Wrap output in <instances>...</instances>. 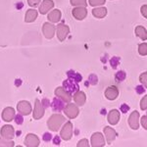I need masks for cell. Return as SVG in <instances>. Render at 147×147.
I'll return each mask as SVG.
<instances>
[{
    "label": "cell",
    "instance_id": "1",
    "mask_svg": "<svg viewBox=\"0 0 147 147\" xmlns=\"http://www.w3.org/2000/svg\"><path fill=\"white\" fill-rule=\"evenodd\" d=\"M65 123V117L61 114H53L47 121V125L52 131H58Z\"/></svg>",
    "mask_w": 147,
    "mask_h": 147
},
{
    "label": "cell",
    "instance_id": "2",
    "mask_svg": "<svg viewBox=\"0 0 147 147\" xmlns=\"http://www.w3.org/2000/svg\"><path fill=\"white\" fill-rule=\"evenodd\" d=\"M63 127H61V131H60V137L64 140H70L73 136V129H74V127H73V124L69 121V122H66L64 123Z\"/></svg>",
    "mask_w": 147,
    "mask_h": 147
},
{
    "label": "cell",
    "instance_id": "3",
    "mask_svg": "<svg viewBox=\"0 0 147 147\" xmlns=\"http://www.w3.org/2000/svg\"><path fill=\"white\" fill-rule=\"evenodd\" d=\"M63 111L65 112V115L67 116L69 119H75V118L78 117V115L80 113V109L77 104H73L71 102H69L67 105L65 106Z\"/></svg>",
    "mask_w": 147,
    "mask_h": 147
},
{
    "label": "cell",
    "instance_id": "4",
    "mask_svg": "<svg viewBox=\"0 0 147 147\" xmlns=\"http://www.w3.org/2000/svg\"><path fill=\"white\" fill-rule=\"evenodd\" d=\"M63 88L70 94H74L75 92L80 90V85L79 82H76L71 79H67L63 82Z\"/></svg>",
    "mask_w": 147,
    "mask_h": 147
},
{
    "label": "cell",
    "instance_id": "5",
    "mask_svg": "<svg viewBox=\"0 0 147 147\" xmlns=\"http://www.w3.org/2000/svg\"><path fill=\"white\" fill-rule=\"evenodd\" d=\"M56 32H57V37L60 41H64L67 36L70 34V28L68 27L65 24H59L56 28Z\"/></svg>",
    "mask_w": 147,
    "mask_h": 147
},
{
    "label": "cell",
    "instance_id": "6",
    "mask_svg": "<svg viewBox=\"0 0 147 147\" xmlns=\"http://www.w3.org/2000/svg\"><path fill=\"white\" fill-rule=\"evenodd\" d=\"M42 32H43L44 36L46 38H52V37L55 35L56 32V27L53 23L46 22L43 24V27H42Z\"/></svg>",
    "mask_w": 147,
    "mask_h": 147
},
{
    "label": "cell",
    "instance_id": "7",
    "mask_svg": "<svg viewBox=\"0 0 147 147\" xmlns=\"http://www.w3.org/2000/svg\"><path fill=\"white\" fill-rule=\"evenodd\" d=\"M17 110L20 114H22L23 116H28L32 113V105H30V102L23 100L20 101L17 104Z\"/></svg>",
    "mask_w": 147,
    "mask_h": 147
},
{
    "label": "cell",
    "instance_id": "8",
    "mask_svg": "<svg viewBox=\"0 0 147 147\" xmlns=\"http://www.w3.org/2000/svg\"><path fill=\"white\" fill-rule=\"evenodd\" d=\"M90 145L93 147H103L105 146V139L104 136L100 132H95L91 136Z\"/></svg>",
    "mask_w": 147,
    "mask_h": 147
},
{
    "label": "cell",
    "instance_id": "9",
    "mask_svg": "<svg viewBox=\"0 0 147 147\" xmlns=\"http://www.w3.org/2000/svg\"><path fill=\"white\" fill-rule=\"evenodd\" d=\"M0 134L5 139H12L15 136V129L11 125H5L0 129Z\"/></svg>",
    "mask_w": 147,
    "mask_h": 147
},
{
    "label": "cell",
    "instance_id": "10",
    "mask_svg": "<svg viewBox=\"0 0 147 147\" xmlns=\"http://www.w3.org/2000/svg\"><path fill=\"white\" fill-rule=\"evenodd\" d=\"M73 16L75 17V19L79 21H82L84 19L86 18L87 16V10H86V7H82V6H78L75 7L72 11Z\"/></svg>",
    "mask_w": 147,
    "mask_h": 147
},
{
    "label": "cell",
    "instance_id": "11",
    "mask_svg": "<svg viewBox=\"0 0 147 147\" xmlns=\"http://www.w3.org/2000/svg\"><path fill=\"white\" fill-rule=\"evenodd\" d=\"M55 95L57 97H59L60 99L65 102V103H69L72 100V94H70L69 92H67L65 89L63 88V86H59L55 89Z\"/></svg>",
    "mask_w": 147,
    "mask_h": 147
},
{
    "label": "cell",
    "instance_id": "12",
    "mask_svg": "<svg viewBox=\"0 0 147 147\" xmlns=\"http://www.w3.org/2000/svg\"><path fill=\"white\" fill-rule=\"evenodd\" d=\"M44 113H45V109L41 105V103H40L38 99H35V104L34 109V120L41 119L44 116Z\"/></svg>",
    "mask_w": 147,
    "mask_h": 147
},
{
    "label": "cell",
    "instance_id": "13",
    "mask_svg": "<svg viewBox=\"0 0 147 147\" xmlns=\"http://www.w3.org/2000/svg\"><path fill=\"white\" fill-rule=\"evenodd\" d=\"M40 143L38 136L34 134H28L25 138V145L28 147H36Z\"/></svg>",
    "mask_w": 147,
    "mask_h": 147
},
{
    "label": "cell",
    "instance_id": "14",
    "mask_svg": "<svg viewBox=\"0 0 147 147\" xmlns=\"http://www.w3.org/2000/svg\"><path fill=\"white\" fill-rule=\"evenodd\" d=\"M50 106L53 110V112H62L65 108V102H64L62 99H60L59 97H54L53 100L50 103Z\"/></svg>",
    "mask_w": 147,
    "mask_h": 147
},
{
    "label": "cell",
    "instance_id": "15",
    "mask_svg": "<svg viewBox=\"0 0 147 147\" xmlns=\"http://www.w3.org/2000/svg\"><path fill=\"white\" fill-rule=\"evenodd\" d=\"M118 96H119V89H118L117 86L111 85V86H108L106 88L105 97L108 100H115V99L118 98Z\"/></svg>",
    "mask_w": 147,
    "mask_h": 147
},
{
    "label": "cell",
    "instance_id": "16",
    "mask_svg": "<svg viewBox=\"0 0 147 147\" xmlns=\"http://www.w3.org/2000/svg\"><path fill=\"white\" fill-rule=\"evenodd\" d=\"M129 125L132 129H138L139 127V113L137 111H134L129 115Z\"/></svg>",
    "mask_w": 147,
    "mask_h": 147
},
{
    "label": "cell",
    "instance_id": "17",
    "mask_svg": "<svg viewBox=\"0 0 147 147\" xmlns=\"http://www.w3.org/2000/svg\"><path fill=\"white\" fill-rule=\"evenodd\" d=\"M54 7V2L53 0H43L41 2V4L39 5V13L41 15H45V14L48 13L49 11L51 10Z\"/></svg>",
    "mask_w": 147,
    "mask_h": 147
},
{
    "label": "cell",
    "instance_id": "18",
    "mask_svg": "<svg viewBox=\"0 0 147 147\" xmlns=\"http://www.w3.org/2000/svg\"><path fill=\"white\" fill-rule=\"evenodd\" d=\"M120 118H121V115H120L119 111L116 110V109H113V110H111L110 112H109L107 119H108L109 124H111L112 125H115L119 123Z\"/></svg>",
    "mask_w": 147,
    "mask_h": 147
},
{
    "label": "cell",
    "instance_id": "19",
    "mask_svg": "<svg viewBox=\"0 0 147 147\" xmlns=\"http://www.w3.org/2000/svg\"><path fill=\"white\" fill-rule=\"evenodd\" d=\"M74 101H75V104H77L78 106H84L85 104V101H86V96H85V93L84 91L78 90L77 92L74 93Z\"/></svg>",
    "mask_w": 147,
    "mask_h": 147
},
{
    "label": "cell",
    "instance_id": "20",
    "mask_svg": "<svg viewBox=\"0 0 147 147\" xmlns=\"http://www.w3.org/2000/svg\"><path fill=\"white\" fill-rule=\"evenodd\" d=\"M15 115H16V113L13 108L7 107L3 110V112L1 114V117H2V120L5 121V122H11V121H13Z\"/></svg>",
    "mask_w": 147,
    "mask_h": 147
},
{
    "label": "cell",
    "instance_id": "21",
    "mask_svg": "<svg viewBox=\"0 0 147 147\" xmlns=\"http://www.w3.org/2000/svg\"><path fill=\"white\" fill-rule=\"evenodd\" d=\"M61 17H62V14H61V11L56 9V10H52L51 12L48 13V16H47V19L50 23H58L59 21L61 20Z\"/></svg>",
    "mask_w": 147,
    "mask_h": 147
},
{
    "label": "cell",
    "instance_id": "22",
    "mask_svg": "<svg viewBox=\"0 0 147 147\" xmlns=\"http://www.w3.org/2000/svg\"><path fill=\"white\" fill-rule=\"evenodd\" d=\"M104 134H105L106 140H107V142L109 144H110L111 142L116 138V136H117V132H116V130L114 129H112V127H104Z\"/></svg>",
    "mask_w": 147,
    "mask_h": 147
},
{
    "label": "cell",
    "instance_id": "23",
    "mask_svg": "<svg viewBox=\"0 0 147 147\" xmlns=\"http://www.w3.org/2000/svg\"><path fill=\"white\" fill-rule=\"evenodd\" d=\"M37 18V11L34 9H28L25 16V22L26 23H32L36 20Z\"/></svg>",
    "mask_w": 147,
    "mask_h": 147
},
{
    "label": "cell",
    "instance_id": "24",
    "mask_svg": "<svg viewBox=\"0 0 147 147\" xmlns=\"http://www.w3.org/2000/svg\"><path fill=\"white\" fill-rule=\"evenodd\" d=\"M92 15L97 19H102L107 15V9L105 7H97L92 10Z\"/></svg>",
    "mask_w": 147,
    "mask_h": 147
},
{
    "label": "cell",
    "instance_id": "25",
    "mask_svg": "<svg viewBox=\"0 0 147 147\" xmlns=\"http://www.w3.org/2000/svg\"><path fill=\"white\" fill-rule=\"evenodd\" d=\"M134 32L139 38H141L142 40H146L147 38V32H146V28H143L142 26H137L134 30Z\"/></svg>",
    "mask_w": 147,
    "mask_h": 147
},
{
    "label": "cell",
    "instance_id": "26",
    "mask_svg": "<svg viewBox=\"0 0 147 147\" xmlns=\"http://www.w3.org/2000/svg\"><path fill=\"white\" fill-rule=\"evenodd\" d=\"M67 77H68V79L75 80L76 82H80L82 80V75L79 73H77V72H74V71H72V70H70L67 72Z\"/></svg>",
    "mask_w": 147,
    "mask_h": 147
},
{
    "label": "cell",
    "instance_id": "27",
    "mask_svg": "<svg viewBox=\"0 0 147 147\" xmlns=\"http://www.w3.org/2000/svg\"><path fill=\"white\" fill-rule=\"evenodd\" d=\"M15 145V142L12 139H5L3 137H0V147H13Z\"/></svg>",
    "mask_w": 147,
    "mask_h": 147
},
{
    "label": "cell",
    "instance_id": "28",
    "mask_svg": "<svg viewBox=\"0 0 147 147\" xmlns=\"http://www.w3.org/2000/svg\"><path fill=\"white\" fill-rule=\"evenodd\" d=\"M127 78V74H125V71H119V72L116 73L115 75V80L117 82H124Z\"/></svg>",
    "mask_w": 147,
    "mask_h": 147
},
{
    "label": "cell",
    "instance_id": "29",
    "mask_svg": "<svg viewBox=\"0 0 147 147\" xmlns=\"http://www.w3.org/2000/svg\"><path fill=\"white\" fill-rule=\"evenodd\" d=\"M70 2H71V4L75 7H78V6L86 7L87 6L86 0H70Z\"/></svg>",
    "mask_w": 147,
    "mask_h": 147
},
{
    "label": "cell",
    "instance_id": "30",
    "mask_svg": "<svg viewBox=\"0 0 147 147\" xmlns=\"http://www.w3.org/2000/svg\"><path fill=\"white\" fill-rule=\"evenodd\" d=\"M138 52L141 56H146L147 55V44H146V42H143V43L139 44Z\"/></svg>",
    "mask_w": 147,
    "mask_h": 147
},
{
    "label": "cell",
    "instance_id": "31",
    "mask_svg": "<svg viewBox=\"0 0 147 147\" xmlns=\"http://www.w3.org/2000/svg\"><path fill=\"white\" fill-rule=\"evenodd\" d=\"M120 61H121L120 57H117V56L112 57V59L110 60V64H111V67H112V69H117L118 65L120 64Z\"/></svg>",
    "mask_w": 147,
    "mask_h": 147
},
{
    "label": "cell",
    "instance_id": "32",
    "mask_svg": "<svg viewBox=\"0 0 147 147\" xmlns=\"http://www.w3.org/2000/svg\"><path fill=\"white\" fill-rule=\"evenodd\" d=\"M89 1V5L92 7H96V6H101L104 5L106 2V0H88Z\"/></svg>",
    "mask_w": 147,
    "mask_h": 147
},
{
    "label": "cell",
    "instance_id": "33",
    "mask_svg": "<svg viewBox=\"0 0 147 147\" xmlns=\"http://www.w3.org/2000/svg\"><path fill=\"white\" fill-rule=\"evenodd\" d=\"M88 82L91 85H96L98 84V77H97L95 74H91L88 77Z\"/></svg>",
    "mask_w": 147,
    "mask_h": 147
},
{
    "label": "cell",
    "instance_id": "34",
    "mask_svg": "<svg viewBox=\"0 0 147 147\" xmlns=\"http://www.w3.org/2000/svg\"><path fill=\"white\" fill-rule=\"evenodd\" d=\"M13 121H15V123L17 125H22L23 123H24V117H23V115H22V114H20V113H18L17 115H15V117H14Z\"/></svg>",
    "mask_w": 147,
    "mask_h": 147
},
{
    "label": "cell",
    "instance_id": "35",
    "mask_svg": "<svg viewBox=\"0 0 147 147\" xmlns=\"http://www.w3.org/2000/svg\"><path fill=\"white\" fill-rule=\"evenodd\" d=\"M146 80H147V74H146V72H144V73H142L140 75V77H139V80H140V82H141L142 85H143L144 87L147 86Z\"/></svg>",
    "mask_w": 147,
    "mask_h": 147
},
{
    "label": "cell",
    "instance_id": "36",
    "mask_svg": "<svg viewBox=\"0 0 147 147\" xmlns=\"http://www.w3.org/2000/svg\"><path fill=\"white\" fill-rule=\"evenodd\" d=\"M89 145H90V144H89V142H88V140H87L86 138H84V139H82V140H80L79 142H78V144H77L78 147H80V146L88 147Z\"/></svg>",
    "mask_w": 147,
    "mask_h": 147
},
{
    "label": "cell",
    "instance_id": "37",
    "mask_svg": "<svg viewBox=\"0 0 147 147\" xmlns=\"http://www.w3.org/2000/svg\"><path fill=\"white\" fill-rule=\"evenodd\" d=\"M136 91L137 94H143L146 92V87H144L143 85H137L136 87Z\"/></svg>",
    "mask_w": 147,
    "mask_h": 147
},
{
    "label": "cell",
    "instance_id": "38",
    "mask_svg": "<svg viewBox=\"0 0 147 147\" xmlns=\"http://www.w3.org/2000/svg\"><path fill=\"white\" fill-rule=\"evenodd\" d=\"M140 108H141V110H144V111H145L146 109H147V97L146 96H144L143 98L141 99V101H140Z\"/></svg>",
    "mask_w": 147,
    "mask_h": 147
},
{
    "label": "cell",
    "instance_id": "39",
    "mask_svg": "<svg viewBox=\"0 0 147 147\" xmlns=\"http://www.w3.org/2000/svg\"><path fill=\"white\" fill-rule=\"evenodd\" d=\"M52 139V134L50 132H45V134L42 136V140L45 142H49Z\"/></svg>",
    "mask_w": 147,
    "mask_h": 147
},
{
    "label": "cell",
    "instance_id": "40",
    "mask_svg": "<svg viewBox=\"0 0 147 147\" xmlns=\"http://www.w3.org/2000/svg\"><path fill=\"white\" fill-rule=\"evenodd\" d=\"M41 0H28V3L30 7H36L39 5Z\"/></svg>",
    "mask_w": 147,
    "mask_h": 147
},
{
    "label": "cell",
    "instance_id": "41",
    "mask_svg": "<svg viewBox=\"0 0 147 147\" xmlns=\"http://www.w3.org/2000/svg\"><path fill=\"white\" fill-rule=\"evenodd\" d=\"M120 110H121V112H122V113L125 114L127 111L129 110V106L127 105V104H122V105H121V107H120Z\"/></svg>",
    "mask_w": 147,
    "mask_h": 147
},
{
    "label": "cell",
    "instance_id": "42",
    "mask_svg": "<svg viewBox=\"0 0 147 147\" xmlns=\"http://www.w3.org/2000/svg\"><path fill=\"white\" fill-rule=\"evenodd\" d=\"M40 103H41V105L44 107V109L48 108L49 106H50V102H49V100L47 98H43L41 100V102H40Z\"/></svg>",
    "mask_w": 147,
    "mask_h": 147
},
{
    "label": "cell",
    "instance_id": "43",
    "mask_svg": "<svg viewBox=\"0 0 147 147\" xmlns=\"http://www.w3.org/2000/svg\"><path fill=\"white\" fill-rule=\"evenodd\" d=\"M146 120H147V117L145 115L143 116V117L141 118V125L142 127H143L144 129H147V123H146Z\"/></svg>",
    "mask_w": 147,
    "mask_h": 147
},
{
    "label": "cell",
    "instance_id": "44",
    "mask_svg": "<svg viewBox=\"0 0 147 147\" xmlns=\"http://www.w3.org/2000/svg\"><path fill=\"white\" fill-rule=\"evenodd\" d=\"M53 143H54V145H60V143H61V137L59 136H56L53 138Z\"/></svg>",
    "mask_w": 147,
    "mask_h": 147
},
{
    "label": "cell",
    "instance_id": "45",
    "mask_svg": "<svg viewBox=\"0 0 147 147\" xmlns=\"http://www.w3.org/2000/svg\"><path fill=\"white\" fill-rule=\"evenodd\" d=\"M146 10H147V6L146 5H143L141 7V14L143 15L144 18L147 17V13H146Z\"/></svg>",
    "mask_w": 147,
    "mask_h": 147
},
{
    "label": "cell",
    "instance_id": "46",
    "mask_svg": "<svg viewBox=\"0 0 147 147\" xmlns=\"http://www.w3.org/2000/svg\"><path fill=\"white\" fill-rule=\"evenodd\" d=\"M15 84L17 85V86H18V85H20L21 84V80H16V84Z\"/></svg>",
    "mask_w": 147,
    "mask_h": 147
},
{
    "label": "cell",
    "instance_id": "47",
    "mask_svg": "<svg viewBox=\"0 0 147 147\" xmlns=\"http://www.w3.org/2000/svg\"><path fill=\"white\" fill-rule=\"evenodd\" d=\"M17 7H18V8H22V7H23V4H22V3H20L19 5L17 4Z\"/></svg>",
    "mask_w": 147,
    "mask_h": 147
}]
</instances>
